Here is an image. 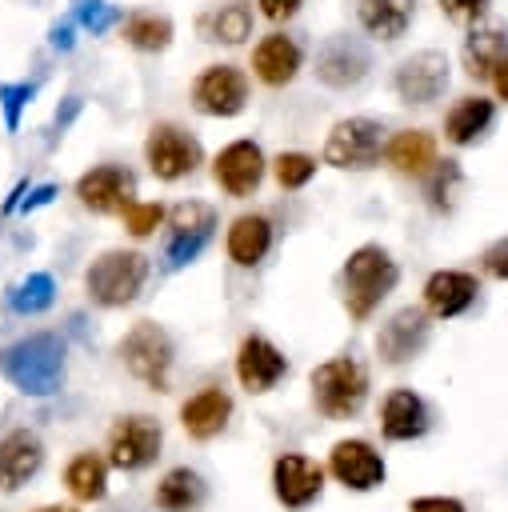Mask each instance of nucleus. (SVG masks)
Listing matches in <instances>:
<instances>
[{
    "label": "nucleus",
    "mask_w": 508,
    "mask_h": 512,
    "mask_svg": "<svg viewBox=\"0 0 508 512\" xmlns=\"http://www.w3.org/2000/svg\"><path fill=\"white\" fill-rule=\"evenodd\" d=\"M52 196H56V188H52V184H40V188H32V192H28V200H24V212H32V208L48 204Z\"/></svg>",
    "instance_id": "obj_43"
},
{
    "label": "nucleus",
    "mask_w": 508,
    "mask_h": 512,
    "mask_svg": "<svg viewBox=\"0 0 508 512\" xmlns=\"http://www.w3.org/2000/svg\"><path fill=\"white\" fill-rule=\"evenodd\" d=\"M364 396H368V376L352 356H336V360H324L320 368H312V404L328 420L356 416Z\"/></svg>",
    "instance_id": "obj_4"
},
{
    "label": "nucleus",
    "mask_w": 508,
    "mask_h": 512,
    "mask_svg": "<svg viewBox=\"0 0 508 512\" xmlns=\"http://www.w3.org/2000/svg\"><path fill=\"white\" fill-rule=\"evenodd\" d=\"M120 216H124V228H128L132 236H152V232L160 228V220H164V208H160V204H136V200H132Z\"/></svg>",
    "instance_id": "obj_35"
},
{
    "label": "nucleus",
    "mask_w": 508,
    "mask_h": 512,
    "mask_svg": "<svg viewBox=\"0 0 508 512\" xmlns=\"http://www.w3.org/2000/svg\"><path fill=\"white\" fill-rule=\"evenodd\" d=\"M36 512H72V508H60V504H44V508H36Z\"/></svg>",
    "instance_id": "obj_46"
},
{
    "label": "nucleus",
    "mask_w": 508,
    "mask_h": 512,
    "mask_svg": "<svg viewBox=\"0 0 508 512\" xmlns=\"http://www.w3.org/2000/svg\"><path fill=\"white\" fill-rule=\"evenodd\" d=\"M504 56H508V32L504 28H472L468 32V40H464L468 76H492Z\"/></svg>",
    "instance_id": "obj_30"
},
{
    "label": "nucleus",
    "mask_w": 508,
    "mask_h": 512,
    "mask_svg": "<svg viewBox=\"0 0 508 512\" xmlns=\"http://www.w3.org/2000/svg\"><path fill=\"white\" fill-rule=\"evenodd\" d=\"M300 64H304V52H300V44H296L292 36H284V32H268V36H260V44L252 48V72H256V80L268 84V88L292 84L296 72H300Z\"/></svg>",
    "instance_id": "obj_17"
},
{
    "label": "nucleus",
    "mask_w": 508,
    "mask_h": 512,
    "mask_svg": "<svg viewBox=\"0 0 508 512\" xmlns=\"http://www.w3.org/2000/svg\"><path fill=\"white\" fill-rule=\"evenodd\" d=\"M212 180L228 192V196H252L264 180V152L252 140H232L216 152L212 160Z\"/></svg>",
    "instance_id": "obj_12"
},
{
    "label": "nucleus",
    "mask_w": 508,
    "mask_h": 512,
    "mask_svg": "<svg viewBox=\"0 0 508 512\" xmlns=\"http://www.w3.org/2000/svg\"><path fill=\"white\" fill-rule=\"evenodd\" d=\"M44 460L40 436L28 428H12L8 436H0V492H16L28 476H36Z\"/></svg>",
    "instance_id": "obj_22"
},
{
    "label": "nucleus",
    "mask_w": 508,
    "mask_h": 512,
    "mask_svg": "<svg viewBox=\"0 0 508 512\" xmlns=\"http://www.w3.org/2000/svg\"><path fill=\"white\" fill-rule=\"evenodd\" d=\"M192 104L204 116H236L248 104V76L236 64H208L192 80Z\"/></svg>",
    "instance_id": "obj_10"
},
{
    "label": "nucleus",
    "mask_w": 508,
    "mask_h": 512,
    "mask_svg": "<svg viewBox=\"0 0 508 512\" xmlns=\"http://www.w3.org/2000/svg\"><path fill=\"white\" fill-rule=\"evenodd\" d=\"M160 424L152 416H124L108 432V464L120 472H140L160 456Z\"/></svg>",
    "instance_id": "obj_9"
},
{
    "label": "nucleus",
    "mask_w": 508,
    "mask_h": 512,
    "mask_svg": "<svg viewBox=\"0 0 508 512\" xmlns=\"http://www.w3.org/2000/svg\"><path fill=\"white\" fill-rule=\"evenodd\" d=\"M408 512H464V504L452 496H416L408 504Z\"/></svg>",
    "instance_id": "obj_41"
},
{
    "label": "nucleus",
    "mask_w": 508,
    "mask_h": 512,
    "mask_svg": "<svg viewBox=\"0 0 508 512\" xmlns=\"http://www.w3.org/2000/svg\"><path fill=\"white\" fill-rule=\"evenodd\" d=\"M316 76L328 88H352L368 76V52L360 40L348 36H332L320 52H316Z\"/></svg>",
    "instance_id": "obj_19"
},
{
    "label": "nucleus",
    "mask_w": 508,
    "mask_h": 512,
    "mask_svg": "<svg viewBox=\"0 0 508 512\" xmlns=\"http://www.w3.org/2000/svg\"><path fill=\"white\" fill-rule=\"evenodd\" d=\"M132 192H136V180L128 168L120 164H96L92 172H84L76 180V196L84 208L108 216V212H124L132 204Z\"/></svg>",
    "instance_id": "obj_13"
},
{
    "label": "nucleus",
    "mask_w": 508,
    "mask_h": 512,
    "mask_svg": "<svg viewBox=\"0 0 508 512\" xmlns=\"http://www.w3.org/2000/svg\"><path fill=\"white\" fill-rule=\"evenodd\" d=\"M148 280V260L132 248H108L92 260L88 276H84V288L88 296L100 304V308H124L140 296Z\"/></svg>",
    "instance_id": "obj_3"
},
{
    "label": "nucleus",
    "mask_w": 508,
    "mask_h": 512,
    "mask_svg": "<svg viewBox=\"0 0 508 512\" xmlns=\"http://www.w3.org/2000/svg\"><path fill=\"white\" fill-rule=\"evenodd\" d=\"M120 36H124L132 48H140V52H160V48H168V40H172V20H168L164 12L140 8V12H132V16L120 24Z\"/></svg>",
    "instance_id": "obj_32"
},
{
    "label": "nucleus",
    "mask_w": 508,
    "mask_h": 512,
    "mask_svg": "<svg viewBox=\"0 0 508 512\" xmlns=\"http://www.w3.org/2000/svg\"><path fill=\"white\" fill-rule=\"evenodd\" d=\"M52 296H56L52 276H48V272H32L28 280H20V284L8 292V308L20 312V316H36V312H44V308L52 304Z\"/></svg>",
    "instance_id": "obj_33"
},
{
    "label": "nucleus",
    "mask_w": 508,
    "mask_h": 512,
    "mask_svg": "<svg viewBox=\"0 0 508 512\" xmlns=\"http://www.w3.org/2000/svg\"><path fill=\"white\" fill-rule=\"evenodd\" d=\"M224 248H228V260L240 264V268L260 264V260L268 256V248H272V220L260 216V212H244V216H236L232 228H228Z\"/></svg>",
    "instance_id": "obj_24"
},
{
    "label": "nucleus",
    "mask_w": 508,
    "mask_h": 512,
    "mask_svg": "<svg viewBox=\"0 0 508 512\" xmlns=\"http://www.w3.org/2000/svg\"><path fill=\"white\" fill-rule=\"evenodd\" d=\"M428 344V312L424 308H400L392 312L376 332V352L384 364H408Z\"/></svg>",
    "instance_id": "obj_14"
},
{
    "label": "nucleus",
    "mask_w": 508,
    "mask_h": 512,
    "mask_svg": "<svg viewBox=\"0 0 508 512\" xmlns=\"http://www.w3.org/2000/svg\"><path fill=\"white\" fill-rule=\"evenodd\" d=\"M212 228H216V212L200 200H184L168 212V244H164V260L168 268H184L192 264L204 244L212 240Z\"/></svg>",
    "instance_id": "obj_8"
},
{
    "label": "nucleus",
    "mask_w": 508,
    "mask_h": 512,
    "mask_svg": "<svg viewBox=\"0 0 508 512\" xmlns=\"http://www.w3.org/2000/svg\"><path fill=\"white\" fill-rule=\"evenodd\" d=\"M324 488V468L300 452H284L276 464H272V492L284 508H304L320 496Z\"/></svg>",
    "instance_id": "obj_15"
},
{
    "label": "nucleus",
    "mask_w": 508,
    "mask_h": 512,
    "mask_svg": "<svg viewBox=\"0 0 508 512\" xmlns=\"http://www.w3.org/2000/svg\"><path fill=\"white\" fill-rule=\"evenodd\" d=\"M380 120L372 116H348V120H336L328 140H324V164L332 168H352V172H364L372 164H380V148H384V136H380Z\"/></svg>",
    "instance_id": "obj_6"
},
{
    "label": "nucleus",
    "mask_w": 508,
    "mask_h": 512,
    "mask_svg": "<svg viewBox=\"0 0 508 512\" xmlns=\"http://www.w3.org/2000/svg\"><path fill=\"white\" fill-rule=\"evenodd\" d=\"M0 376L24 396H52L64 380V344L52 332H36L0 352Z\"/></svg>",
    "instance_id": "obj_1"
},
{
    "label": "nucleus",
    "mask_w": 508,
    "mask_h": 512,
    "mask_svg": "<svg viewBox=\"0 0 508 512\" xmlns=\"http://www.w3.org/2000/svg\"><path fill=\"white\" fill-rule=\"evenodd\" d=\"M228 416H232V396L224 392V388H200L196 396H188L184 404H180V424H184V432L192 436V440H212V436H220L224 432V424H228Z\"/></svg>",
    "instance_id": "obj_21"
},
{
    "label": "nucleus",
    "mask_w": 508,
    "mask_h": 512,
    "mask_svg": "<svg viewBox=\"0 0 508 512\" xmlns=\"http://www.w3.org/2000/svg\"><path fill=\"white\" fill-rule=\"evenodd\" d=\"M400 280V268L396 260L380 248V244H360L348 260H344V272H340V284H344V308L352 320H368L380 300L396 288Z\"/></svg>",
    "instance_id": "obj_2"
},
{
    "label": "nucleus",
    "mask_w": 508,
    "mask_h": 512,
    "mask_svg": "<svg viewBox=\"0 0 508 512\" xmlns=\"http://www.w3.org/2000/svg\"><path fill=\"white\" fill-rule=\"evenodd\" d=\"M492 116H496L492 100H484V96H460L448 108V116H444V136L452 144H472V140H480L492 128Z\"/></svg>",
    "instance_id": "obj_28"
},
{
    "label": "nucleus",
    "mask_w": 508,
    "mask_h": 512,
    "mask_svg": "<svg viewBox=\"0 0 508 512\" xmlns=\"http://www.w3.org/2000/svg\"><path fill=\"white\" fill-rule=\"evenodd\" d=\"M328 468L352 492H368V488L384 484V460H380V452L368 440H340V444H332Z\"/></svg>",
    "instance_id": "obj_16"
},
{
    "label": "nucleus",
    "mask_w": 508,
    "mask_h": 512,
    "mask_svg": "<svg viewBox=\"0 0 508 512\" xmlns=\"http://www.w3.org/2000/svg\"><path fill=\"white\" fill-rule=\"evenodd\" d=\"M380 432L384 440H416L428 432V404L412 388H396L384 396L380 408Z\"/></svg>",
    "instance_id": "obj_23"
},
{
    "label": "nucleus",
    "mask_w": 508,
    "mask_h": 512,
    "mask_svg": "<svg viewBox=\"0 0 508 512\" xmlns=\"http://www.w3.org/2000/svg\"><path fill=\"white\" fill-rule=\"evenodd\" d=\"M484 268H488L496 280H508V236L496 240V244H488V252H484Z\"/></svg>",
    "instance_id": "obj_40"
},
{
    "label": "nucleus",
    "mask_w": 508,
    "mask_h": 512,
    "mask_svg": "<svg viewBox=\"0 0 508 512\" xmlns=\"http://www.w3.org/2000/svg\"><path fill=\"white\" fill-rule=\"evenodd\" d=\"M392 88L404 104H432L444 88H448V56L436 48H424L408 60H400Z\"/></svg>",
    "instance_id": "obj_11"
},
{
    "label": "nucleus",
    "mask_w": 508,
    "mask_h": 512,
    "mask_svg": "<svg viewBox=\"0 0 508 512\" xmlns=\"http://www.w3.org/2000/svg\"><path fill=\"white\" fill-rule=\"evenodd\" d=\"M284 372H288V360H284V352H280L272 340H264V336H244V344H240V352H236V376H240V384H244L248 392H268V388H276Z\"/></svg>",
    "instance_id": "obj_18"
},
{
    "label": "nucleus",
    "mask_w": 508,
    "mask_h": 512,
    "mask_svg": "<svg viewBox=\"0 0 508 512\" xmlns=\"http://www.w3.org/2000/svg\"><path fill=\"white\" fill-rule=\"evenodd\" d=\"M200 140L192 132H184L180 124H152L148 128V140H144V160L152 168V176L160 180H180V176H192L196 164H200Z\"/></svg>",
    "instance_id": "obj_7"
},
{
    "label": "nucleus",
    "mask_w": 508,
    "mask_h": 512,
    "mask_svg": "<svg viewBox=\"0 0 508 512\" xmlns=\"http://www.w3.org/2000/svg\"><path fill=\"white\" fill-rule=\"evenodd\" d=\"M120 360L136 380H144L148 388L164 392L168 388V368H172V336L160 324L140 320L120 340Z\"/></svg>",
    "instance_id": "obj_5"
},
{
    "label": "nucleus",
    "mask_w": 508,
    "mask_h": 512,
    "mask_svg": "<svg viewBox=\"0 0 508 512\" xmlns=\"http://www.w3.org/2000/svg\"><path fill=\"white\" fill-rule=\"evenodd\" d=\"M416 16V0H356V20L376 40H400Z\"/></svg>",
    "instance_id": "obj_25"
},
{
    "label": "nucleus",
    "mask_w": 508,
    "mask_h": 512,
    "mask_svg": "<svg viewBox=\"0 0 508 512\" xmlns=\"http://www.w3.org/2000/svg\"><path fill=\"white\" fill-rule=\"evenodd\" d=\"M476 292H480V284H476L472 272L440 268V272H432L428 284H424V304H428L432 316L452 320V316H460V312H468V308L476 304Z\"/></svg>",
    "instance_id": "obj_20"
},
{
    "label": "nucleus",
    "mask_w": 508,
    "mask_h": 512,
    "mask_svg": "<svg viewBox=\"0 0 508 512\" xmlns=\"http://www.w3.org/2000/svg\"><path fill=\"white\" fill-rule=\"evenodd\" d=\"M52 48H60V52L72 48V20H64V24L52 28Z\"/></svg>",
    "instance_id": "obj_44"
},
{
    "label": "nucleus",
    "mask_w": 508,
    "mask_h": 512,
    "mask_svg": "<svg viewBox=\"0 0 508 512\" xmlns=\"http://www.w3.org/2000/svg\"><path fill=\"white\" fill-rule=\"evenodd\" d=\"M204 40H220V44H244L252 36V8L244 0H224L212 4L208 12H200L196 20Z\"/></svg>",
    "instance_id": "obj_26"
},
{
    "label": "nucleus",
    "mask_w": 508,
    "mask_h": 512,
    "mask_svg": "<svg viewBox=\"0 0 508 512\" xmlns=\"http://www.w3.org/2000/svg\"><path fill=\"white\" fill-rule=\"evenodd\" d=\"M384 156H388V164H392L396 172H404V176H424V172H432V164H436V140H432L424 128H404V132H396V136L388 140Z\"/></svg>",
    "instance_id": "obj_27"
},
{
    "label": "nucleus",
    "mask_w": 508,
    "mask_h": 512,
    "mask_svg": "<svg viewBox=\"0 0 508 512\" xmlns=\"http://www.w3.org/2000/svg\"><path fill=\"white\" fill-rule=\"evenodd\" d=\"M204 504V480L192 468H172L156 484V508L164 512H196Z\"/></svg>",
    "instance_id": "obj_29"
},
{
    "label": "nucleus",
    "mask_w": 508,
    "mask_h": 512,
    "mask_svg": "<svg viewBox=\"0 0 508 512\" xmlns=\"http://www.w3.org/2000/svg\"><path fill=\"white\" fill-rule=\"evenodd\" d=\"M272 176H276L280 188H304L316 176V156H308V152H280L272 160Z\"/></svg>",
    "instance_id": "obj_34"
},
{
    "label": "nucleus",
    "mask_w": 508,
    "mask_h": 512,
    "mask_svg": "<svg viewBox=\"0 0 508 512\" xmlns=\"http://www.w3.org/2000/svg\"><path fill=\"white\" fill-rule=\"evenodd\" d=\"M76 20H80L92 36H100V32H108V28H112L116 12H112V4H104V0H84V4H80V12H76Z\"/></svg>",
    "instance_id": "obj_37"
},
{
    "label": "nucleus",
    "mask_w": 508,
    "mask_h": 512,
    "mask_svg": "<svg viewBox=\"0 0 508 512\" xmlns=\"http://www.w3.org/2000/svg\"><path fill=\"white\" fill-rule=\"evenodd\" d=\"M64 484H68V492H72L80 504H92V500H100V496L108 492V464H104L100 456H92V452H80V456L64 468Z\"/></svg>",
    "instance_id": "obj_31"
},
{
    "label": "nucleus",
    "mask_w": 508,
    "mask_h": 512,
    "mask_svg": "<svg viewBox=\"0 0 508 512\" xmlns=\"http://www.w3.org/2000/svg\"><path fill=\"white\" fill-rule=\"evenodd\" d=\"M32 100V84H0V108H4V124L8 132L20 128V112Z\"/></svg>",
    "instance_id": "obj_36"
},
{
    "label": "nucleus",
    "mask_w": 508,
    "mask_h": 512,
    "mask_svg": "<svg viewBox=\"0 0 508 512\" xmlns=\"http://www.w3.org/2000/svg\"><path fill=\"white\" fill-rule=\"evenodd\" d=\"M492 88H496L500 100H508V56L496 64V72H492Z\"/></svg>",
    "instance_id": "obj_45"
},
{
    "label": "nucleus",
    "mask_w": 508,
    "mask_h": 512,
    "mask_svg": "<svg viewBox=\"0 0 508 512\" xmlns=\"http://www.w3.org/2000/svg\"><path fill=\"white\" fill-rule=\"evenodd\" d=\"M488 4L492 0H440V12L456 24H476V20H484Z\"/></svg>",
    "instance_id": "obj_39"
},
{
    "label": "nucleus",
    "mask_w": 508,
    "mask_h": 512,
    "mask_svg": "<svg viewBox=\"0 0 508 512\" xmlns=\"http://www.w3.org/2000/svg\"><path fill=\"white\" fill-rule=\"evenodd\" d=\"M452 184H460V168H456V160L436 164V176H432V184H428V196H432L436 208H448V192H452Z\"/></svg>",
    "instance_id": "obj_38"
},
{
    "label": "nucleus",
    "mask_w": 508,
    "mask_h": 512,
    "mask_svg": "<svg viewBox=\"0 0 508 512\" xmlns=\"http://www.w3.org/2000/svg\"><path fill=\"white\" fill-rule=\"evenodd\" d=\"M260 4V12L272 20V24H284V20H292L296 12H300V0H256Z\"/></svg>",
    "instance_id": "obj_42"
}]
</instances>
